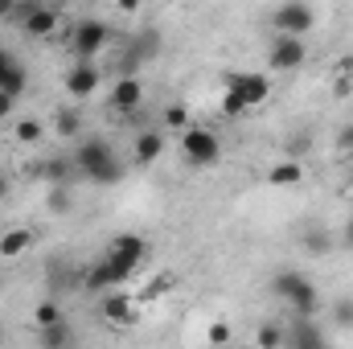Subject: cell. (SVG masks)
Instances as JSON below:
<instances>
[{
	"instance_id": "6da1fadb",
	"label": "cell",
	"mask_w": 353,
	"mask_h": 349,
	"mask_svg": "<svg viewBox=\"0 0 353 349\" xmlns=\"http://www.w3.org/2000/svg\"><path fill=\"white\" fill-rule=\"evenodd\" d=\"M70 165L83 181H94V185H119L123 181V161L111 152L107 140H79Z\"/></svg>"
},
{
	"instance_id": "7a4b0ae2",
	"label": "cell",
	"mask_w": 353,
	"mask_h": 349,
	"mask_svg": "<svg viewBox=\"0 0 353 349\" xmlns=\"http://www.w3.org/2000/svg\"><path fill=\"white\" fill-rule=\"evenodd\" d=\"M271 292H275L296 317H316V308H321L316 283H312L308 275H300V271H279V275L271 279Z\"/></svg>"
},
{
	"instance_id": "3957f363",
	"label": "cell",
	"mask_w": 353,
	"mask_h": 349,
	"mask_svg": "<svg viewBox=\"0 0 353 349\" xmlns=\"http://www.w3.org/2000/svg\"><path fill=\"white\" fill-rule=\"evenodd\" d=\"M181 152H185V161H189L193 169H210V165L222 161V140H218L210 128H185Z\"/></svg>"
},
{
	"instance_id": "277c9868",
	"label": "cell",
	"mask_w": 353,
	"mask_h": 349,
	"mask_svg": "<svg viewBox=\"0 0 353 349\" xmlns=\"http://www.w3.org/2000/svg\"><path fill=\"white\" fill-rule=\"evenodd\" d=\"M107 41H111L107 21H99V17L79 21V25H74V41H70L74 62H94V54H103V46H107Z\"/></svg>"
},
{
	"instance_id": "5b68a950",
	"label": "cell",
	"mask_w": 353,
	"mask_h": 349,
	"mask_svg": "<svg viewBox=\"0 0 353 349\" xmlns=\"http://www.w3.org/2000/svg\"><path fill=\"white\" fill-rule=\"evenodd\" d=\"M271 25H275V33H296V37H304V33L316 25V17H312V8H308L304 0H283V4L271 12Z\"/></svg>"
},
{
	"instance_id": "8992f818",
	"label": "cell",
	"mask_w": 353,
	"mask_h": 349,
	"mask_svg": "<svg viewBox=\"0 0 353 349\" xmlns=\"http://www.w3.org/2000/svg\"><path fill=\"white\" fill-rule=\"evenodd\" d=\"M304 58H308V46H304V37H296V33H275V41H271V54H267L271 70H296Z\"/></svg>"
},
{
	"instance_id": "52a82bcc",
	"label": "cell",
	"mask_w": 353,
	"mask_h": 349,
	"mask_svg": "<svg viewBox=\"0 0 353 349\" xmlns=\"http://www.w3.org/2000/svg\"><path fill=\"white\" fill-rule=\"evenodd\" d=\"M226 90H239L251 107H259L271 99V79L259 70H234V74H226Z\"/></svg>"
},
{
	"instance_id": "ba28073f",
	"label": "cell",
	"mask_w": 353,
	"mask_h": 349,
	"mask_svg": "<svg viewBox=\"0 0 353 349\" xmlns=\"http://www.w3.org/2000/svg\"><path fill=\"white\" fill-rule=\"evenodd\" d=\"M140 107H144V83H140L136 74H123V79L111 83V111H119V115H136Z\"/></svg>"
},
{
	"instance_id": "9c48e42d",
	"label": "cell",
	"mask_w": 353,
	"mask_h": 349,
	"mask_svg": "<svg viewBox=\"0 0 353 349\" xmlns=\"http://www.w3.org/2000/svg\"><path fill=\"white\" fill-rule=\"evenodd\" d=\"M107 255L119 263V267H128V271L136 275V267L148 259V243H144L140 235H115V239H111V247H107Z\"/></svg>"
},
{
	"instance_id": "30bf717a",
	"label": "cell",
	"mask_w": 353,
	"mask_h": 349,
	"mask_svg": "<svg viewBox=\"0 0 353 349\" xmlns=\"http://www.w3.org/2000/svg\"><path fill=\"white\" fill-rule=\"evenodd\" d=\"M25 87H29V70H25V62L12 54V50H4L0 46V90H8V94H25Z\"/></svg>"
},
{
	"instance_id": "8fae6325",
	"label": "cell",
	"mask_w": 353,
	"mask_h": 349,
	"mask_svg": "<svg viewBox=\"0 0 353 349\" xmlns=\"http://www.w3.org/2000/svg\"><path fill=\"white\" fill-rule=\"evenodd\" d=\"M99 87V70H94V62H74V70L66 74V90H70V99H90Z\"/></svg>"
},
{
	"instance_id": "7c38bea8",
	"label": "cell",
	"mask_w": 353,
	"mask_h": 349,
	"mask_svg": "<svg viewBox=\"0 0 353 349\" xmlns=\"http://www.w3.org/2000/svg\"><path fill=\"white\" fill-rule=\"evenodd\" d=\"M161 152H165V136L152 132V128H144V132L136 136V144H132L136 165H152V161H161Z\"/></svg>"
},
{
	"instance_id": "4fadbf2b",
	"label": "cell",
	"mask_w": 353,
	"mask_h": 349,
	"mask_svg": "<svg viewBox=\"0 0 353 349\" xmlns=\"http://www.w3.org/2000/svg\"><path fill=\"white\" fill-rule=\"evenodd\" d=\"M21 29H25L29 37H50V33L58 29V12H54V8H41V4H33V8H29V17L21 21Z\"/></svg>"
},
{
	"instance_id": "5bb4252c",
	"label": "cell",
	"mask_w": 353,
	"mask_h": 349,
	"mask_svg": "<svg viewBox=\"0 0 353 349\" xmlns=\"http://www.w3.org/2000/svg\"><path fill=\"white\" fill-rule=\"evenodd\" d=\"M267 181H271V185H279V189H296V185L304 181V165H300V161H292V157H288V161H275V165L267 169Z\"/></svg>"
},
{
	"instance_id": "9a60e30c",
	"label": "cell",
	"mask_w": 353,
	"mask_h": 349,
	"mask_svg": "<svg viewBox=\"0 0 353 349\" xmlns=\"http://www.w3.org/2000/svg\"><path fill=\"white\" fill-rule=\"evenodd\" d=\"M33 247V230L29 226H17V230H4L0 235V255L4 259H17V255H25Z\"/></svg>"
},
{
	"instance_id": "2e32d148",
	"label": "cell",
	"mask_w": 353,
	"mask_h": 349,
	"mask_svg": "<svg viewBox=\"0 0 353 349\" xmlns=\"http://www.w3.org/2000/svg\"><path fill=\"white\" fill-rule=\"evenodd\" d=\"M12 136H17V144H41L46 140V123L37 115H21V119H12Z\"/></svg>"
},
{
	"instance_id": "e0dca14e",
	"label": "cell",
	"mask_w": 353,
	"mask_h": 349,
	"mask_svg": "<svg viewBox=\"0 0 353 349\" xmlns=\"http://www.w3.org/2000/svg\"><path fill=\"white\" fill-rule=\"evenodd\" d=\"M103 317L115 321V325H132V321H136V317H132V300L119 296V292H111V296L103 300Z\"/></svg>"
},
{
	"instance_id": "ac0fdd59",
	"label": "cell",
	"mask_w": 353,
	"mask_h": 349,
	"mask_svg": "<svg viewBox=\"0 0 353 349\" xmlns=\"http://www.w3.org/2000/svg\"><path fill=\"white\" fill-rule=\"evenodd\" d=\"M70 206H74V193H70L66 181H58V185L46 189V210L50 214H70Z\"/></svg>"
},
{
	"instance_id": "d6986e66",
	"label": "cell",
	"mask_w": 353,
	"mask_h": 349,
	"mask_svg": "<svg viewBox=\"0 0 353 349\" xmlns=\"http://www.w3.org/2000/svg\"><path fill=\"white\" fill-rule=\"evenodd\" d=\"M333 243H337V239H333L329 230H321V226H312V230L304 235V251H308L312 259H325V255L333 251Z\"/></svg>"
},
{
	"instance_id": "ffe728a7",
	"label": "cell",
	"mask_w": 353,
	"mask_h": 349,
	"mask_svg": "<svg viewBox=\"0 0 353 349\" xmlns=\"http://www.w3.org/2000/svg\"><path fill=\"white\" fill-rule=\"evenodd\" d=\"M300 321V329L288 337V341H296V346H325V333L312 325V317H296Z\"/></svg>"
},
{
	"instance_id": "44dd1931",
	"label": "cell",
	"mask_w": 353,
	"mask_h": 349,
	"mask_svg": "<svg viewBox=\"0 0 353 349\" xmlns=\"http://www.w3.org/2000/svg\"><path fill=\"white\" fill-rule=\"evenodd\" d=\"M54 119H58V123H54V128H58V136H66V140H74V136H79V128H83V119H79V111H74V107H62Z\"/></svg>"
},
{
	"instance_id": "7402d4cb",
	"label": "cell",
	"mask_w": 353,
	"mask_h": 349,
	"mask_svg": "<svg viewBox=\"0 0 353 349\" xmlns=\"http://www.w3.org/2000/svg\"><path fill=\"white\" fill-rule=\"evenodd\" d=\"M247 111H251V103H247L239 90H226V94H222V115H226V119H243Z\"/></svg>"
},
{
	"instance_id": "603a6c76",
	"label": "cell",
	"mask_w": 353,
	"mask_h": 349,
	"mask_svg": "<svg viewBox=\"0 0 353 349\" xmlns=\"http://www.w3.org/2000/svg\"><path fill=\"white\" fill-rule=\"evenodd\" d=\"M157 50H161V33H157V29H148V33L136 41V62H152V58H157Z\"/></svg>"
},
{
	"instance_id": "cb8c5ba5",
	"label": "cell",
	"mask_w": 353,
	"mask_h": 349,
	"mask_svg": "<svg viewBox=\"0 0 353 349\" xmlns=\"http://www.w3.org/2000/svg\"><path fill=\"white\" fill-rule=\"evenodd\" d=\"M58 321H62V308H58L54 300H41V304L33 308V325H37V329H46V325H58Z\"/></svg>"
},
{
	"instance_id": "d4e9b609",
	"label": "cell",
	"mask_w": 353,
	"mask_h": 349,
	"mask_svg": "<svg viewBox=\"0 0 353 349\" xmlns=\"http://www.w3.org/2000/svg\"><path fill=\"white\" fill-rule=\"evenodd\" d=\"M66 341H70V329H66L62 321H58V325H46V329H41V346H46V349L66 346Z\"/></svg>"
},
{
	"instance_id": "484cf974",
	"label": "cell",
	"mask_w": 353,
	"mask_h": 349,
	"mask_svg": "<svg viewBox=\"0 0 353 349\" xmlns=\"http://www.w3.org/2000/svg\"><path fill=\"white\" fill-rule=\"evenodd\" d=\"M255 341L271 349V346H283V341H288V333H283L279 325H259V333H255Z\"/></svg>"
},
{
	"instance_id": "4316f807",
	"label": "cell",
	"mask_w": 353,
	"mask_h": 349,
	"mask_svg": "<svg viewBox=\"0 0 353 349\" xmlns=\"http://www.w3.org/2000/svg\"><path fill=\"white\" fill-rule=\"evenodd\" d=\"M165 123H169V128H181V132H185V128H189V107H181V103H169V107H165Z\"/></svg>"
},
{
	"instance_id": "83f0119b",
	"label": "cell",
	"mask_w": 353,
	"mask_h": 349,
	"mask_svg": "<svg viewBox=\"0 0 353 349\" xmlns=\"http://www.w3.org/2000/svg\"><path fill=\"white\" fill-rule=\"evenodd\" d=\"M333 317H337V325L353 329V296H341V300L333 304Z\"/></svg>"
},
{
	"instance_id": "f1b7e54d",
	"label": "cell",
	"mask_w": 353,
	"mask_h": 349,
	"mask_svg": "<svg viewBox=\"0 0 353 349\" xmlns=\"http://www.w3.org/2000/svg\"><path fill=\"white\" fill-rule=\"evenodd\" d=\"M41 177H46V185L66 181V161H50V165H41Z\"/></svg>"
},
{
	"instance_id": "f546056e",
	"label": "cell",
	"mask_w": 353,
	"mask_h": 349,
	"mask_svg": "<svg viewBox=\"0 0 353 349\" xmlns=\"http://www.w3.org/2000/svg\"><path fill=\"white\" fill-rule=\"evenodd\" d=\"M337 152H350L353 157V119L341 123V132H337Z\"/></svg>"
},
{
	"instance_id": "4dcf8cb0",
	"label": "cell",
	"mask_w": 353,
	"mask_h": 349,
	"mask_svg": "<svg viewBox=\"0 0 353 349\" xmlns=\"http://www.w3.org/2000/svg\"><path fill=\"white\" fill-rule=\"evenodd\" d=\"M333 94H337V99H350L353 94V79L350 74H333Z\"/></svg>"
},
{
	"instance_id": "1f68e13d",
	"label": "cell",
	"mask_w": 353,
	"mask_h": 349,
	"mask_svg": "<svg viewBox=\"0 0 353 349\" xmlns=\"http://www.w3.org/2000/svg\"><path fill=\"white\" fill-rule=\"evenodd\" d=\"M304 148H312V136H296V140L288 144V157H292V161H300V157H304Z\"/></svg>"
},
{
	"instance_id": "d6a6232c",
	"label": "cell",
	"mask_w": 353,
	"mask_h": 349,
	"mask_svg": "<svg viewBox=\"0 0 353 349\" xmlns=\"http://www.w3.org/2000/svg\"><path fill=\"white\" fill-rule=\"evenodd\" d=\"M12 111H17V94L0 90V123H4V119H12Z\"/></svg>"
},
{
	"instance_id": "836d02e7",
	"label": "cell",
	"mask_w": 353,
	"mask_h": 349,
	"mask_svg": "<svg viewBox=\"0 0 353 349\" xmlns=\"http://www.w3.org/2000/svg\"><path fill=\"white\" fill-rule=\"evenodd\" d=\"M210 341H214V346H226V341H230V329H226V325H214V329H210Z\"/></svg>"
},
{
	"instance_id": "e575fe53",
	"label": "cell",
	"mask_w": 353,
	"mask_h": 349,
	"mask_svg": "<svg viewBox=\"0 0 353 349\" xmlns=\"http://www.w3.org/2000/svg\"><path fill=\"white\" fill-rule=\"evenodd\" d=\"M341 247H350L353 251V214L345 218V226H341Z\"/></svg>"
},
{
	"instance_id": "d590c367",
	"label": "cell",
	"mask_w": 353,
	"mask_h": 349,
	"mask_svg": "<svg viewBox=\"0 0 353 349\" xmlns=\"http://www.w3.org/2000/svg\"><path fill=\"white\" fill-rule=\"evenodd\" d=\"M115 8H119V12H140L144 0H115Z\"/></svg>"
},
{
	"instance_id": "8d00e7d4",
	"label": "cell",
	"mask_w": 353,
	"mask_h": 349,
	"mask_svg": "<svg viewBox=\"0 0 353 349\" xmlns=\"http://www.w3.org/2000/svg\"><path fill=\"white\" fill-rule=\"evenodd\" d=\"M337 74H350V79H353V54H345V58L337 62Z\"/></svg>"
},
{
	"instance_id": "74e56055",
	"label": "cell",
	"mask_w": 353,
	"mask_h": 349,
	"mask_svg": "<svg viewBox=\"0 0 353 349\" xmlns=\"http://www.w3.org/2000/svg\"><path fill=\"white\" fill-rule=\"evenodd\" d=\"M21 0H0V17H12V8H17Z\"/></svg>"
},
{
	"instance_id": "f35d334b",
	"label": "cell",
	"mask_w": 353,
	"mask_h": 349,
	"mask_svg": "<svg viewBox=\"0 0 353 349\" xmlns=\"http://www.w3.org/2000/svg\"><path fill=\"white\" fill-rule=\"evenodd\" d=\"M4 197H8V177L0 173V201H4Z\"/></svg>"
}]
</instances>
